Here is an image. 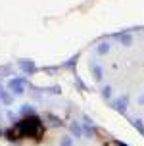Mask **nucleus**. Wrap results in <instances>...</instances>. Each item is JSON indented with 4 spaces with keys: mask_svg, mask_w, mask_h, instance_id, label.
<instances>
[{
    "mask_svg": "<svg viewBox=\"0 0 144 146\" xmlns=\"http://www.w3.org/2000/svg\"><path fill=\"white\" fill-rule=\"evenodd\" d=\"M2 102H4V104H12V96H10V94H6L4 98H2Z\"/></svg>",
    "mask_w": 144,
    "mask_h": 146,
    "instance_id": "obj_6",
    "label": "nucleus"
},
{
    "mask_svg": "<svg viewBox=\"0 0 144 146\" xmlns=\"http://www.w3.org/2000/svg\"><path fill=\"white\" fill-rule=\"evenodd\" d=\"M8 87L12 88L15 94H21V92H23V88H25V81H23V79H12Z\"/></svg>",
    "mask_w": 144,
    "mask_h": 146,
    "instance_id": "obj_2",
    "label": "nucleus"
},
{
    "mask_svg": "<svg viewBox=\"0 0 144 146\" xmlns=\"http://www.w3.org/2000/svg\"><path fill=\"white\" fill-rule=\"evenodd\" d=\"M19 67H21L25 73H35V64H33L31 60H27V62L21 60V62H19Z\"/></svg>",
    "mask_w": 144,
    "mask_h": 146,
    "instance_id": "obj_4",
    "label": "nucleus"
},
{
    "mask_svg": "<svg viewBox=\"0 0 144 146\" xmlns=\"http://www.w3.org/2000/svg\"><path fill=\"white\" fill-rule=\"evenodd\" d=\"M62 146H71V140H69V139H64V140H62Z\"/></svg>",
    "mask_w": 144,
    "mask_h": 146,
    "instance_id": "obj_7",
    "label": "nucleus"
},
{
    "mask_svg": "<svg viewBox=\"0 0 144 146\" xmlns=\"http://www.w3.org/2000/svg\"><path fill=\"white\" fill-rule=\"evenodd\" d=\"M4 96H6V92H4V88L0 87V100H2V98H4Z\"/></svg>",
    "mask_w": 144,
    "mask_h": 146,
    "instance_id": "obj_8",
    "label": "nucleus"
},
{
    "mask_svg": "<svg viewBox=\"0 0 144 146\" xmlns=\"http://www.w3.org/2000/svg\"><path fill=\"white\" fill-rule=\"evenodd\" d=\"M108 146H125V144H119V142H108Z\"/></svg>",
    "mask_w": 144,
    "mask_h": 146,
    "instance_id": "obj_9",
    "label": "nucleus"
},
{
    "mask_svg": "<svg viewBox=\"0 0 144 146\" xmlns=\"http://www.w3.org/2000/svg\"><path fill=\"white\" fill-rule=\"evenodd\" d=\"M19 113H21L23 117L35 115V113H33V108H31V106H29V104H23V106H21V110H19Z\"/></svg>",
    "mask_w": 144,
    "mask_h": 146,
    "instance_id": "obj_5",
    "label": "nucleus"
},
{
    "mask_svg": "<svg viewBox=\"0 0 144 146\" xmlns=\"http://www.w3.org/2000/svg\"><path fill=\"white\" fill-rule=\"evenodd\" d=\"M6 139H10V140L21 139V133H19V127H17V125H14L12 129H8V131H6Z\"/></svg>",
    "mask_w": 144,
    "mask_h": 146,
    "instance_id": "obj_3",
    "label": "nucleus"
},
{
    "mask_svg": "<svg viewBox=\"0 0 144 146\" xmlns=\"http://www.w3.org/2000/svg\"><path fill=\"white\" fill-rule=\"evenodd\" d=\"M17 127H19V133L21 137H33V139L40 140L44 135V127H42V121L38 119L36 115H29V117H23L21 121H17Z\"/></svg>",
    "mask_w": 144,
    "mask_h": 146,
    "instance_id": "obj_1",
    "label": "nucleus"
}]
</instances>
